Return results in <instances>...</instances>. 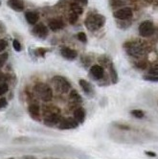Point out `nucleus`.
I'll return each mask as SVG.
<instances>
[{
  "mask_svg": "<svg viewBox=\"0 0 158 159\" xmlns=\"http://www.w3.org/2000/svg\"><path fill=\"white\" fill-rule=\"evenodd\" d=\"M61 118H60V115L58 113L56 112H53L52 114L48 115L46 117V120H45V124L46 125H50V126H53V125H56V124H59Z\"/></svg>",
  "mask_w": 158,
  "mask_h": 159,
  "instance_id": "nucleus-12",
  "label": "nucleus"
},
{
  "mask_svg": "<svg viewBox=\"0 0 158 159\" xmlns=\"http://www.w3.org/2000/svg\"><path fill=\"white\" fill-rule=\"evenodd\" d=\"M6 79V77H5V75L3 74V73H1L0 72V82H2V81H4V80Z\"/></svg>",
  "mask_w": 158,
  "mask_h": 159,
  "instance_id": "nucleus-33",
  "label": "nucleus"
},
{
  "mask_svg": "<svg viewBox=\"0 0 158 159\" xmlns=\"http://www.w3.org/2000/svg\"><path fill=\"white\" fill-rule=\"evenodd\" d=\"M61 56L63 57L64 59L69 60V61H73V60H75L78 57V53L75 50L70 49L68 47H63L61 49Z\"/></svg>",
  "mask_w": 158,
  "mask_h": 159,
  "instance_id": "nucleus-8",
  "label": "nucleus"
},
{
  "mask_svg": "<svg viewBox=\"0 0 158 159\" xmlns=\"http://www.w3.org/2000/svg\"><path fill=\"white\" fill-rule=\"evenodd\" d=\"M37 96L44 102H50L53 98V91L49 85L43 83L37 84L34 87Z\"/></svg>",
  "mask_w": 158,
  "mask_h": 159,
  "instance_id": "nucleus-1",
  "label": "nucleus"
},
{
  "mask_svg": "<svg viewBox=\"0 0 158 159\" xmlns=\"http://www.w3.org/2000/svg\"><path fill=\"white\" fill-rule=\"evenodd\" d=\"M130 47L128 48V52L134 56V57H139L143 54V48L138 44H134V43H130Z\"/></svg>",
  "mask_w": 158,
  "mask_h": 159,
  "instance_id": "nucleus-11",
  "label": "nucleus"
},
{
  "mask_svg": "<svg viewBox=\"0 0 158 159\" xmlns=\"http://www.w3.org/2000/svg\"><path fill=\"white\" fill-rule=\"evenodd\" d=\"M25 17H26V20L28 21V23L30 24H36L38 20V16L36 13H33V12H27L25 14Z\"/></svg>",
  "mask_w": 158,
  "mask_h": 159,
  "instance_id": "nucleus-15",
  "label": "nucleus"
},
{
  "mask_svg": "<svg viewBox=\"0 0 158 159\" xmlns=\"http://www.w3.org/2000/svg\"><path fill=\"white\" fill-rule=\"evenodd\" d=\"M145 79H147V80H150V81H154V82H157V77L155 76V77H149V76H147V77H145Z\"/></svg>",
  "mask_w": 158,
  "mask_h": 159,
  "instance_id": "nucleus-31",
  "label": "nucleus"
},
{
  "mask_svg": "<svg viewBox=\"0 0 158 159\" xmlns=\"http://www.w3.org/2000/svg\"><path fill=\"white\" fill-rule=\"evenodd\" d=\"M34 33H35V35L37 37L44 39L48 35V30H47V27L43 23H39V24L36 25L35 28H34Z\"/></svg>",
  "mask_w": 158,
  "mask_h": 159,
  "instance_id": "nucleus-7",
  "label": "nucleus"
},
{
  "mask_svg": "<svg viewBox=\"0 0 158 159\" xmlns=\"http://www.w3.org/2000/svg\"><path fill=\"white\" fill-rule=\"evenodd\" d=\"M77 20H78V15L72 12L70 14V16H69V22H70V24H75Z\"/></svg>",
  "mask_w": 158,
  "mask_h": 159,
  "instance_id": "nucleus-25",
  "label": "nucleus"
},
{
  "mask_svg": "<svg viewBox=\"0 0 158 159\" xmlns=\"http://www.w3.org/2000/svg\"><path fill=\"white\" fill-rule=\"evenodd\" d=\"M9 89V86L7 84H0V96L1 95H4Z\"/></svg>",
  "mask_w": 158,
  "mask_h": 159,
  "instance_id": "nucleus-24",
  "label": "nucleus"
},
{
  "mask_svg": "<svg viewBox=\"0 0 158 159\" xmlns=\"http://www.w3.org/2000/svg\"><path fill=\"white\" fill-rule=\"evenodd\" d=\"M7 100L5 98H1L0 99V108H3L7 106Z\"/></svg>",
  "mask_w": 158,
  "mask_h": 159,
  "instance_id": "nucleus-29",
  "label": "nucleus"
},
{
  "mask_svg": "<svg viewBox=\"0 0 158 159\" xmlns=\"http://www.w3.org/2000/svg\"><path fill=\"white\" fill-rule=\"evenodd\" d=\"M70 97H71V99H74L75 102H77V103H80V102H82V99H81L80 95L77 93L76 90H73V91L71 92Z\"/></svg>",
  "mask_w": 158,
  "mask_h": 159,
  "instance_id": "nucleus-22",
  "label": "nucleus"
},
{
  "mask_svg": "<svg viewBox=\"0 0 158 159\" xmlns=\"http://www.w3.org/2000/svg\"><path fill=\"white\" fill-rule=\"evenodd\" d=\"M131 114L135 117V118H143L144 117V112L142 110H139V109H134L131 111Z\"/></svg>",
  "mask_w": 158,
  "mask_h": 159,
  "instance_id": "nucleus-21",
  "label": "nucleus"
},
{
  "mask_svg": "<svg viewBox=\"0 0 158 159\" xmlns=\"http://www.w3.org/2000/svg\"><path fill=\"white\" fill-rule=\"evenodd\" d=\"M105 22H106L105 16L101 15H94V16H90L87 17L85 24L90 31H95L101 27H103Z\"/></svg>",
  "mask_w": 158,
  "mask_h": 159,
  "instance_id": "nucleus-2",
  "label": "nucleus"
},
{
  "mask_svg": "<svg viewBox=\"0 0 158 159\" xmlns=\"http://www.w3.org/2000/svg\"><path fill=\"white\" fill-rule=\"evenodd\" d=\"M10 159H13V158H10Z\"/></svg>",
  "mask_w": 158,
  "mask_h": 159,
  "instance_id": "nucleus-34",
  "label": "nucleus"
},
{
  "mask_svg": "<svg viewBox=\"0 0 158 159\" xmlns=\"http://www.w3.org/2000/svg\"><path fill=\"white\" fill-rule=\"evenodd\" d=\"M78 39H80L82 42H86V40H87L86 35H85L84 33H83V32H81V33H79V34H78Z\"/></svg>",
  "mask_w": 158,
  "mask_h": 159,
  "instance_id": "nucleus-26",
  "label": "nucleus"
},
{
  "mask_svg": "<svg viewBox=\"0 0 158 159\" xmlns=\"http://www.w3.org/2000/svg\"><path fill=\"white\" fill-rule=\"evenodd\" d=\"M80 85L83 87L84 91L86 94L90 95V94L92 93V86H91V84H90L88 82H86L85 80H81V81H80Z\"/></svg>",
  "mask_w": 158,
  "mask_h": 159,
  "instance_id": "nucleus-17",
  "label": "nucleus"
},
{
  "mask_svg": "<svg viewBox=\"0 0 158 159\" xmlns=\"http://www.w3.org/2000/svg\"><path fill=\"white\" fill-rule=\"evenodd\" d=\"M8 5L16 12H22L24 10V3L22 0H9Z\"/></svg>",
  "mask_w": 158,
  "mask_h": 159,
  "instance_id": "nucleus-10",
  "label": "nucleus"
},
{
  "mask_svg": "<svg viewBox=\"0 0 158 159\" xmlns=\"http://www.w3.org/2000/svg\"><path fill=\"white\" fill-rule=\"evenodd\" d=\"M111 6L112 7H119L126 4V0H111Z\"/></svg>",
  "mask_w": 158,
  "mask_h": 159,
  "instance_id": "nucleus-20",
  "label": "nucleus"
},
{
  "mask_svg": "<svg viewBox=\"0 0 158 159\" xmlns=\"http://www.w3.org/2000/svg\"><path fill=\"white\" fill-rule=\"evenodd\" d=\"M13 45H14V48H15V50H16V51L19 52V51L21 50V45H20V43H19V41H18V40L15 39V40H14V42H13Z\"/></svg>",
  "mask_w": 158,
  "mask_h": 159,
  "instance_id": "nucleus-27",
  "label": "nucleus"
},
{
  "mask_svg": "<svg viewBox=\"0 0 158 159\" xmlns=\"http://www.w3.org/2000/svg\"><path fill=\"white\" fill-rule=\"evenodd\" d=\"M90 73L91 75L97 79V80H101L102 78L104 77V74H105V71H104V68L100 66V65H93L91 67V69H90Z\"/></svg>",
  "mask_w": 158,
  "mask_h": 159,
  "instance_id": "nucleus-9",
  "label": "nucleus"
},
{
  "mask_svg": "<svg viewBox=\"0 0 158 159\" xmlns=\"http://www.w3.org/2000/svg\"><path fill=\"white\" fill-rule=\"evenodd\" d=\"M114 16L118 19L121 20H126L129 19L132 16V10L131 8H122L120 10H117L116 12L114 13Z\"/></svg>",
  "mask_w": 158,
  "mask_h": 159,
  "instance_id": "nucleus-6",
  "label": "nucleus"
},
{
  "mask_svg": "<svg viewBox=\"0 0 158 159\" xmlns=\"http://www.w3.org/2000/svg\"><path fill=\"white\" fill-rule=\"evenodd\" d=\"M59 125H60L59 128L61 129H76L78 127L79 123L74 118L66 117V118L61 119L59 122Z\"/></svg>",
  "mask_w": 158,
  "mask_h": 159,
  "instance_id": "nucleus-5",
  "label": "nucleus"
},
{
  "mask_svg": "<svg viewBox=\"0 0 158 159\" xmlns=\"http://www.w3.org/2000/svg\"><path fill=\"white\" fill-rule=\"evenodd\" d=\"M7 60H8V54L7 53H4V54H2L1 56H0V68L4 66Z\"/></svg>",
  "mask_w": 158,
  "mask_h": 159,
  "instance_id": "nucleus-23",
  "label": "nucleus"
},
{
  "mask_svg": "<svg viewBox=\"0 0 158 159\" xmlns=\"http://www.w3.org/2000/svg\"><path fill=\"white\" fill-rule=\"evenodd\" d=\"M75 3H77L78 5H86L87 4V0H75Z\"/></svg>",
  "mask_w": 158,
  "mask_h": 159,
  "instance_id": "nucleus-30",
  "label": "nucleus"
},
{
  "mask_svg": "<svg viewBox=\"0 0 158 159\" xmlns=\"http://www.w3.org/2000/svg\"><path fill=\"white\" fill-rule=\"evenodd\" d=\"M155 28L152 22L151 21H144L139 26V33L144 38H149L154 34Z\"/></svg>",
  "mask_w": 158,
  "mask_h": 159,
  "instance_id": "nucleus-4",
  "label": "nucleus"
},
{
  "mask_svg": "<svg viewBox=\"0 0 158 159\" xmlns=\"http://www.w3.org/2000/svg\"><path fill=\"white\" fill-rule=\"evenodd\" d=\"M63 26H64V23L61 19H54L50 21V23H49V28L52 31H58L60 29H62Z\"/></svg>",
  "mask_w": 158,
  "mask_h": 159,
  "instance_id": "nucleus-14",
  "label": "nucleus"
},
{
  "mask_svg": "<svg viewBox=\"0 0 158 159\" xmlns=\"http://www.w3.org/2000/svg\"><path fill=\"white\" fill-rule=\"evenodd\" d=\"M74 119L78 123H84L85 119V111L83 107H79L74 112Z\"/></svg>",
  "mask_w": 158,
  "mask_h": 159,
  "instance_id": "nucleus-13",
  "label": "nucleus"
},
{
  "mask_svg": "<svg viewBox=\"0 0 158 159\" xmlns=\"http://www.w3.org/2000/svg\"><path fill=\"white\" fill-rule=\"evenodd\" d=\"M53 83L57 88L58 91H60L61 93H67L69 91V89L71 87V84H69V82L63 77L61 76H57L53 78Z\"/></svg>",
  "mask_w": 158,
  "mask_h": 159,
  "instance_id": "nucleus-3",
  "label": "nucleus"
},
{
  "mask_svg": "<svg viewBox=\"0 0 158 159\" xmlns=\"http://www.w3.org/2000/svg\"><path fill=\"white\" fill-rule=\"evenodd\" d=\"M109 73H110V76H111L112 83L116 84L118 82V75H117V72L115 70L113 64H110V66H109Z\"/></svg>",
  "mask_w": 158,
  "mask_h": 159,
  "instance_id": "nucleus-18",
  "label": "nucleus"
},
{
  "mask_svg": "<svg viewBox=\"0 0 158 159\" xmlns=\"http://www.w3.org/2000/svg\"><path fill=\"white\" fill-rule=\"evenodd\" d=\"M71 8H72L73 13H75L77 15H81L83 13V8L80 5H78L77 3H73L71 5Z\"/></svg>",
  "mask_w": 158,
  "mask_h": 159,
  "instance_id": "nucleus-19",
  "label": "nucleus"
},
{
  "mask_svg": "<svg viewBox=\"0 0 158 159\" xmlns=\"http://www.w3.org/2000/svg\"><path fill=\"white\" fill-rule=\"evenodd\" d=\"M6 47H7V41L5 39H1L0 40V53H1Z\"/></svg>",
  "mask_w": 158,
  "mask_h": 159,
  "instance_id": "nucleus-28",
  "label": "nucleus"
},
{
  "mask_svg": "<svg viewBox=\"0 0 158 159\" xmlns=\"http://www.w3.org/2000/svg\"><path fill=\"white\" fill-rule=\"evenodd\" d=\"M146 154H147V155H150V156H151V157H155V156H156V154H155L154 152H146Z\"/></svg>",
  "mask_w": 158,
  "mask_h": 159,
  "instance_id": "nucleus-32",
  "label": "nucleus"
},
{
  "mask_svg": "<svg viewBox=\"0 0 158 159\" xmlns=\"http://www.w3.org/2000/svg\"><path fill=\"white\" fill-rule=\"evenodd\" d=\"M39 107L36 104H33L29 107V112L32 117H34L35 119H38V117H39Z\"/></svg>",
  "mask_w": 158,
  "mask_h": 159,
  "instance_id": "nucleus-16",
  "label": "nucleus"
}]
</instances>
